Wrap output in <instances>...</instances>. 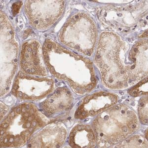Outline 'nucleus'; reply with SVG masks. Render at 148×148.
Returning <instances> with one entry per match:
<instances>
[{
  "instance_id": "nucleus-1",
  "label": "nucleus",
  "mask_w": 148,
  "mask_h": 148,
  "mask_svg": "<svg viewBox=\"0 0 148 148\" xmlns=\"http://www.w3.org/2000/svg\"><path fill=\"white\" fill-rule=\"evenodd\" d=\"M94 61L106 88L130 87L148 75V39L130 46L117 34L104 31L100 36Z\"/></svg>"
},
{
  "instance_id": "nucleus-2",
  "label": "nucleus",
  "mask_w": 148,
  "mask_h": 148,
  "mask_svg": "<svg viewBox=\"0 0 148 148\" xmlns=\"http://www.w3.org/2000/svg\"><path fill=\"white\" fill-rule=\"evenodd\" d=\"M42 49L44 61L51 74L67 83L76 94L84 95L96 87L97 79L90 59L51 39H46Z\"/></svg>"
},
{
  "instance_id": "nucleus-3",
  "label": "nucleus",
  "mask_w": 148,
  "mask_h": 148,
  "mask_svg": "<svg viewBox=\"0 0 148 148\" xmlns=\"http://www.w3.org/2000/svg\"><path fill=\"white\" fill-rule=\"evenodd\" d=\"M47 123V118L34 104L27 102L15 106L1 123V148L23 146Z\"/></svg>"
},
{
  "instance_id": "nucleus-4",
  "label": "nucleus",
  "mask_w": 148,
  "mask_h": 148,
  "mask_svg": "<svg viewBox=\"0 0 148 148\" xmlns=\"http://www.w3.org/2000/svg\"><path fill=\"white\" fill-rule=\"evenodd\" d=\"M98 148H108L131 136L139 127L136 113L126 105H116L98 115L91 123Z\"/></svg>"
},
{
  "instance_id": "nucleus-5",
  "label": "nucleus",
  "mask_w": 148,
  "mask_h": 148,
  "mask_svg": "<svg viewBox=\"0 0 148 148\" xmlns=\"http://www.w3.org/2000/svg\"><path fill=\"white\" fill-rule=\"evenodd\" d=\"M97 37L96 25L90 15L79 12L72 15L58 34V40L64 46L82 56H91Z\"/></svg>"
},
{
  "instance_id": "nucleus-6",
  "label": "nucleus",
  "mask_w": 148,
  "mask_h": 148,
  "mask_svg": "<svg viewBox=\"0 0 148 148\" xmlns=\"http://www.w3.org/2000/svg\"><path fill=\"white\" fill-rule=\"evenodd\" d=\"M1 96L9 92L17 71L19 44L12 22L1 10Z\"/></svg>"
},
{
  "instance_id": "nucleus-7",
  "label": "nucleus",
  "mask_w": 148,
  "mask_h": 148,
  "mask_svg": "<svg viewBox=\"0 0 148 148\" xmlns=\"http://www.w3.org/2000/svg\"><path fill=\"white\" fill-rule=\"evenodd\" d=\"M64 1H27L24 12L29 23L38 30L51 28L64 13Z\"/></svg>"
},
{
  "instance_id": "nucleus-8",
  "label": "nucleus",
  "mask_w": 148,
  "mask_h": 148,
  "mask_svg": "<svg viewBox=\"0 0 148 148\" xmlns=\"http://www.w3.org/2000/svg\"><path fill=\"white\" fill-rule=\"evenodd\" d=\"M51 77H37L19 71L12 89L14 97L21 100L35 101L47 96L54 88Z\"/></svg>"
},
{
  "instance_id": "nucleus-9",
  "label": "nucleus",
  "mask_w": 148,
  "mask_h": 148,
  "mask_svg": "<svg viewBox=\"0 0 148 148\" xmlns=\"http://www.w3.org/2000/svg\"><path fill=\"white\" fill-rule=\"evenodd\" d=\"M40 42L35 40H27L22 44L20 52V66L21 71L30 76H48L47 68Z\"/></svg>"
},
{
  "instance_id": "nucleus-10",
  "label": "nucleus",
  "mask_w": 148,
  "mask_h": 148,
  "mask_svg": "<svg viewBox=\"0 0 148 148\" xmlns=\"http://www.w3.org/2000/svg\"><path fill=\"white\" fill-rule=\"evenodd\" d=\"M67 135L64 123H51L34 133L27 143V148H62Z\"/></svg>"
},
{
  "instance_id": "nucleus-11",
  "label": "nucleus",
  "mask_w": 148,
  "mask_h": 148,
  "mask_svg": "<svg viewBox=\"0 0 148 148\" xmlns=\"http://www.w3.org/2000/svg\"><path fill=\"white\" fill-rule=\"evenodd\" d=\"M116 94L100 91L84 97L79 105L75 113V118L86 120L89 117L97 116L114 106L118 102Z\"/></svg>"
},
{
  "instance_id": "nucleus-12",
  "label": "nucleus",
  "mask_w": 148,
  "mask_h": 148,
  "mask_svg": "<svg viewBox=\"0 0 148 148\" xmlns=\"http://www.w3.org/2000/svg\"><path fill=\"white\" fill-rule=\"evenodd\" d=\"M74 101L71 90L65 86L60 87L40 103V108L47 118H53L70 111Z\"/></svg>"
},
{
  "instance_id": "nucleus-13",
  "label": "nucleus",
  "mask_w": 148,
  "mask_h": 148,
  "mask_svg": "<svg viewBox=\"0 0 148 148\" xmlns=\"http://www.w3.org/2000/svg\"><path fill=\"white\" fill-rule=\"evenodd\" d=\"M68 143L71 148H95L96 136L92 126L86 124L76 125L70 132Z\"/></svg>"
},
{
  "instance_id": "nucleus-14",
  "label": "nucleus",
  "mask_w": 148,
  "mask_h": 148,
  "mask_svg": "<svg viewBox=\"0 0 148 148\" xmlns=\"http://www.w3.org/2000/svg\"><path fill=\"white\" fill-rule=\"evenodd\" d=\"M108 148H148V142L141 135H135Z\"/></svg>"
},
{
  "instance_id": "nucleus-15",
  "label": "nucleus",
  "mask_w": 148,
  "mask_h": 148,
  "mask_svg": "<svg viewBox=\"0 0 148 148\" xmlns=\"http://www.w3.org/2000/svg\"><path fill=\"white\" fill-rule=\"evenodd\" d=\"M138 119L143 125H148V96L142 98L138 103Z\"/></svg>"
},
{
  "instance_id": "nucleus-16",
  "label": "nucleus",
  "mask_w": 148,
  "mask_h": 148,
  "mask_svg": "<svg viewBox=\"0 0 148 148\" xmlns=\"http://www.w3.org/2000/svg\"><path fill=\"white\" fill-rule=\"evenodd\" d=\"M129 93L133 97L148 95V77L141 81L138 84L130 89Z\"/></svg>"
},
{
  "instance_id": "nucleus-17",
  "label": "nucleus",
  "mask_w": 148,
  "mask_h": 148,
  "mask_svg": "<svg viewBox=\"0 0 148 148\" xmlns=\"http://www.w3.org/2000/svg\"><path fill=\"white\" fill-rule=\"evenodd\" d=\"M9 111L8 107L3 103L1 102V120L3 121Z\"/></svg>"
},
{
  "instance_id": "nucleus-18",
  "label": "nucleus",
  "mask_w": 148,
  "mask_h": 148,
  "mask_svg": "<svg viewBox=\"0 0 148 148\" xmlns=\"http://www.w3.org/2000/svg\"><path fill=\"white\" fill-rule=\"evenodd\" d=\"M145 138L148 142V127L145 131Z\"/></svg>"
},
{
  "instance_id": "nucleus-19",
  "label": "nucleus",
  "mask_w": 148,
  "mask_h": 148,
  "mask_svg": "<svg viewBox=\"0 0 148 148\" xmlns=\"http://www.w3.org/2000/svg\"><path fill=\"white\" fill-rule=\"evenodd\" d=\"M62 148H71L69 146V145L68 146V145H66L65 146L63 147Z\"/></svg>"
}]
</instances>
